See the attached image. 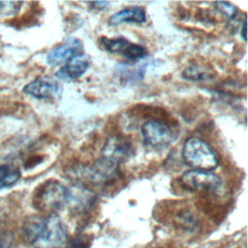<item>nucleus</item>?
Segmentation results:
<instances>
[{"label": "nucleus", "instance_id": "1", "mask_svg": "<svg viewBox=\"0 0 248 248\" xmlns=\"http://www.w3.org/2000/svg\"><path fill=\"white\" fill-rule=\"evenodd\" d=\"M23 234L33 248H62L68 240L66 226L57 214L29 217Z\"/></svg>", "mask_w": 248, "mask_h": 248}, {"label": "nucleus", "instance_id": "2", "mask_svg": "<svg viewBox=\"0 0 248 248\" xmlns=\"http://www.w3.org/2000/svg\"><path fill=\"white\" fill-rule=\"evenodd\" d=\"M183 162L192 170L211 171L218 167L215 151L203 140L197 137L188 138L182 146Z\"/></svg>", "mask_w": 248, "mask_h": 248}, {"label": "nucleus", "instance_id": "3", "mask_svg": "<svg viewBox=\"0 0 248 248\" xmlns=\"http://www.w3.org/2000/svg\"><path fill=\"white\" fill-rule=\"evenodd\" d=\"M67 187L55 179H48L39 185L32 198L33 206L40 212L49 215L66 205Z\"/></svg>", "mask_w": 248, "mask_h": 248}, {"label": "nucleus", "instance_id": "4", "mask_svg": "<svg viewBox=\"0 0 248 248\" xmlns=\"http://www.w3.org/2000/svg\"><path fill=\"white\" fill-rule=\"evenodd\" d=\"M78 175L75 182L88 181L96 186H108L119 176V166L104 158L96 160L89 166L78 170Z\"/></svg>", "mask_w": 248, "mask_h": 248}, {"label": "nucleus", "instance_id": "5", "mask_svg": "<svg viewBox=\"0 0 248 248\" xmlns=\"http://www.w3.org/2000/svg\"><path fill=\"white\" fill-rule=\"evenodd\" d=\"M221 183L218 175L204 170H187L179 177L180 186L189 192H215Z\"/></svg>", "mask_w": 248, "mask_h": 248}, {"label": "nucleus", "instance_id": "6", "mask_svg": "<svg viewBox=\"0 0 248 248\" xmlns=\"http://www.w3.org/2000/svg\"><path fill=\"white\" fill-rule=\"evenodd\" d=\"M140 133L144 143L156 149L166 148L173 140L170 128L165 122L158 119H150L142 123Z\"/></svg>", "mask_w": 248, "mask_h": 248}, {"label": "nucleus", "instance_id": "7", "mask_svg": "<svg viewBox=\"0 0 248 248\" xmlns=\"http://www.w3.org/2000/svg\"><path fill=\"white\" fill-rule=\"evenodd\" d=\"M97 201L96 194L84 183L74 182L67 187L66 205L74 214H83L90 210Z\"/></svg>", "mask_w": 248, "mask_h": 248}, {"label": "nucleus", "instance_id": "8", "mask_svg": "<svg viewBox=\"0 0 248 248\" xmlns=\"http://www.w3.org/2000/svg\"><path fill=\"white\" fill-rule=\"evenodd\" d=\"M133 153V145L128 138L121 135H113L107 139L101 152L104 158L113 164L120 166L128 160Z\"/></svg>", "mask_w": 248, "mask_h": 248}, {"label": "nucleus", "instance_id": "9", "mask_svg": "<svg viewBox=\"0 0 248 248\" xmlns=\"http://www.w3.org/2000/svg\"><path fill=\"white\" fill-rule=\"evenodd\" d=\"M22 91L39 100H55L60 97L62 87L58 81L49 77H39L28 82Z\"/></svg>", "mask_w": 248, "mask_h": 248}, {"label": "nucleus", "instance_id": "10", "mask_svg": "<svg viewBox=\"0 0 248 248\" xmlns=\"http://www.w3.org/2000/svg\"><path fill=\"white\" fill-rule=\"evenodd\" d=\"M82 44L77 38H69L62 45L52 48L46 55V62L50 66H57L67 62L76 54L82 52Z\"/></svg>", "mask_w": 248, "mask_h": 248}, {"label": "nucleus", "instance_id": "11", "mask_svg": "<svg viewBox=\"0 0 248 248\" xmlns=\"http://www.w3.org/2000/svg\"><path fill=\"white\" fill-rule=\"evenodd\" d=\"M90 57L86 53H78L64 63L56 72L55 77L62 80H74L79 78L89 68Z\"/></svg>", "mask_w": 248, "mask_h": 248}, {"label": "nucleus", "instance_id": "12", "mask_svg": "<svg viewBox=\"0 0 248 248\" xmlns=\"http://www.w3.org/2000/svg\"><path fill=\"white\" fill-rule=\"evenodd\" d=\"M146 21V14L141 7H128L113 14L108 20L110 25H119L126 22L144 23Z\"/></svg>", "mask_w": 248, "mask_h": 248}, {"label": "nucleus", "instance_id": "13", "mask_svg": "<svg viewBox=\"0 0 248 248\" xmlns=\"http://www.w3.org/2000/svg\"><path fill=\"white\" fill-rule=\"evenodd\" d=\"M182 77L189 80L202 81L213 77V70L204 64H193L182 72Z\"/></svg>", "mask_w": 248, "mask_h": 248}, {"label": "nucleus", "instance_id": "14", "mask_svg": "<svg viewBox=\"0 0 248 248\" xmlns=\"http://www.w3.org/2000/svg\"><path fill=\"white\" fill-rule=\"evenodd\" d=\"M20 177V171L13 164L0 163V190L15 185Z\"/></svg>", "mask_w": 248, "mask_h": 248}, {"label": "nucleus", "instance_id": "15", "mask_svg": "<svg viewBox=\"0 0 248 248\" xmlns=\"http://www.w3.org/2000/svg\"><path fill=\"white\" fill-rule=\"evenodd\" d=\"M117 72L124 83L139 81L143 78L144 69L132 64H121L117 67Z\"/></svg>", "mask_w": 248, "mask_h": 248}, {"label": "nucleus", "instance_id": "16", "mask_svg": "<svg viewBox=\"0 0 248 248\" xmlns=\"http://www.w3.org/2000/svg\"><path fill=\"white\" fill-rule=\"evenodd\" d=\"M100 46L103 49L109 53H121L130 44L126 38L118 37V38H107V37H100L99 38Z\"/></svg>", "mask_w": 248, "mask_h": 248}, {"label": "nucleus", "instance_id": "17", "mask_svg": "<svg viewBox=\"0 0 248 248\" xmlns=\"http://www.w3.org/2000/svg\"><path fill=\"white\" fill-rule=\"evenodd\" d=\"M122 55L131 60V62H137L138 60H140L147 55V50L142 46L130 42V44L122 52Z\"/></svg>", "mask_w": 248, "mask_h": 248}, {"label": "nucleus", "instance_id": "18", "mask_svg": "<svg viewBox=\"0 0 248 248\" xmlns=\"http://www.w3.org/2000/svg\"><path fill=\"white\" fill-rule=\"evenodd\" d=\"M214 8L219 14L224 16L229 20L233 19L236 16L237 13H238L237 8L230 2L217 1V2L214 3Z\"/></svg>", "mask_w": 248, "mask_h": 248}, {"label": "nucleus", "instance_id": "19", "mask_svg": "<svg viewBox=\"0 0 248 248\" xmlns=\"http://www.w3.org/2000/svg\"><path fill=\"white\" fill-rule=\"evenodd\" d=\"M22 2L15 1H0V16L8 17L17 14L20 10Z\"/></svg>", "mask_w": 248, "mask_h": 248}, {"label": "nucleus", "instance_id": "20", "mask_svg": "<svg viewBox=\"0 0 248 248\" xmlns=\"http://www.w3.org/2000/svg\"><path fill=\"white\" fill-rule=\"evenodd\" d=\"M64 248H89V244L83 238L77 236L71 240H67Z\"/></svg>", "mask_w": 248, "mask_h": 248}, {"label": "nucleus", "instance_id": "21", "mask_svg": "<svg viewBox=\"0 0 248 248\" xmlns=\"http://www.w3.org/2000/svg\"><path fill=\"white\" fill-rule=\"evenodd\" d=\"M108 2H106V1H95V2H91L90 5L92 7H94V9L96 10H104L106 9L107 6H108Z\"/></svg>", "mask_w": 248, "mask_h": 248}, {"label": "nucleus", "instance_id": "22", "mask_svg": "<svg viewBox=\"0 0 248 248\" xmlns=\"http://www.w3.org/2000/svg\"><path fill=\"white\" fill-rule=\"evenodd\" d=\"M240 35L244 41H246V16H244V19L242 21V28L240 30Z\"/></svg>", "mask_w": 248, "mask_h": 248}, {"label": "nucleus", "instance_id": "23", "mask_svg": "<svg viewBox=\"0 0 248 248\" xmlns=\"http://www.w3.org/2000/svg\"><path fill=\"white\" fill-rule=\"evenodd\" d=\"M0 248H5V247H4V246H3V244H2V243H1V242H0Z\"/></svg>", "mask_w": 248, "mask_h": 248}]
</instances>
